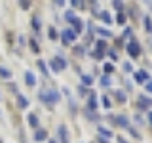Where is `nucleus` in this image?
<instances>
[{
	"mask_svg": "<svg viewBox=\"0 0 152 143\" xmlns=\"http://www.w3.org/2000/svg\"><path fill=\"white\" fill-rule=\"evenodd\" d=\"M112 71H114V67H112L110 63H108V65H104V73H112Z\"/></svg>",
	"mask_w": 152,
	"mask_h": 143,
	"instance_id": "obj_33",
	"label": "nucleus"
},
{
	"mask_svg": "<svg viewBox=\"0 0 152 143\" xmlns=\"http://www.w3.org/2000/svg\"><path fill=\"white\" fill-rule=\"evenodd\" d=\"M146 78H148V73H146V71H137V73H135V80H137V82H145Z\"/></svg>",
	"mask_w": 152,
	"mask_h": 143,
	"instance_id": "obj_6",
	"label": "nucleus"
},
{
	"mask_svg": "<svg viewBox=\"0 0 152 143\" xmlns=\"http://www.w3.org/2000/svg\"><path fill=\"white\" fill-rule=\"evenodd\" d=\"M65 17H66V19H69V21H74V19H76L72 12H66V15H65Z\"/></svg>",
	"mask_w": 152,
	"mask_h": 143,
	"instance_id": "obj_31",
	"label": "nucleus"
},
{
	"mask_svg": "<svg viewBox=\"0 0 152 143\" xmlns=\"http://www.w3.org/2000/svg\"><path fill=\"white\" fill-rule=\"evenodd\" d=\"M17 105L21 109H25V107H28V99L25 97V95H17Z\"/></svg>",
	"mask_w": 152,
	"mask_h": 143,
	"instance_id": "obj_10",
	"label": "nucleus"
},
{
	"mask_svg": "<svg viewBox=\"0 0 152 143\" xmlns=\"http://www.w3.org/2000/svg\"><path fill=\"white\" fill-rule=\"evenodd\" d=\"M38 67H40V71H42V73H44V74H50V73H48V67H46V63H44V61H38Z\"/></svg>",
	"mask_w": 152,
	"mask_h": 143,
	"instance_id": "obj_22",
	"label": "nucleus"
},
{
	"mask_svg": "<svg viewBox=\"0 0 152 143\" xmlns=\"http://www.w3.org/2000/svg\"><path fill=\"white\" fill-rule=\"evenodd\" d=\"M101 86L108 88V86H110V78H108V76H103V78H101Z\"/></svg>",
	"mask_w": 152,
	"mask_h": 143,
	"instance_id": "obj_25",
	"label": "nucleus"
},
{
	"mask_svg": "<svg viewBox=\"0 0 152 143\" xmlns=\"http://www.w3.org/2000/svg\"><path fill=\"white\" fill-rule=\"evenodd\" d=\"M110 105H112L110 99H108L107 95H103V107H104V109H110Z\"/></svg>",
	"mask_w": 152,
	"mask_h": 143,
	"instance_id": "obj_23",
	"label": "nucleus"
},
{
	"mask_svg": "<svg viewBox=\"0 0 152 143\" xmlns=\"http://www.w3.org/2000/svg\"><path fill=\"white\" fill-rule=\"evenodd\" d=\"M110 57H112V59H118V55H116V52H114V50H110Z\"/></svg>",
	"mask_w": 152,
	"mask_h": 143,
	"instance_id": "obj_37",
	"label": "nucleus"
},
{
	"mask_svg": "<svg viewBox=\"0 0 152 143\" xmlns=\"http://www.w3.org/2000/svg\"><path fill=\"white\" fill-rule=\"evenodd\" d=\"M97 15L101 17L104 23H112V17H110V13H108V12H101V13H97Z\"/></svg>",
	"mask_w": 152,
	"mask_h": 143,
	"instance_id": "obj_14",
	"label": "nucleus"
},
{
	"mask_svg": "<svg viewBox=\"0 0 152 143\" xmlns=\"http://www.w3.org/2000/svg\"><path fill=\"white\" fill-rule=\"evenodd\" d=\"M28 124H31L32 128H38V116L36 114H28Z\"/></svg>",
	"mask_w": 152,
	"mask_h": 143,
	"instance_id": "obj_16",
	"label": "nucleus"
},
{
	"mask_svg": "<svg viewBox=\"0 0 152 143\" xmlns=\"http://www.w3.org/2000/svg\"><path fill=\"white\" fill-rule=\"evenodd\" d=\"M70 2H72V6H80V4H82V0H70Z\"/></svg>",
	"mask_w": 152,
	"mask_h": 143,
	"instance_id": "obj_36",
	"label": "nucleus"
},
{
	"mask_svg": "<svg viewBox=\"0 0 152 143\" xmlns=\"http://www.w3.org/2000/svg\"><path fill=\"white\" fill-rule=\"evenodd\" d=\"M97 50L104 54V52H107V42H104V40H99V42H97Z\"/></svg>",
	"mask_w": 152,
	"mask_h": 143,
	"instance_id": "obj_21",
	"label": "nucleus"
},
{
	"mask_svg": "<svg viewBox=\"0 0 152 143\" xmlns=\"http://www.w3.org/2000/svg\"><path fill=\"white\" fill-rule=\"evenodd\" d=\"M72 25H74V35L82 32V25H84V23H82V19H78V17H76L74 21H72Z\"/></svg>",
	"mask_w": 152,
	"mask_h": 143,
	"instance_id": "obj_9",
	"label": "nucleus"
},
{
	"mask_svg": "<svg viewBox=\"0 0 152 143\" xmlns=\"http://www.w3.org/2000/svg\"><path fill=\"white\" fill-rule=\"evenodd\" d=\"M53 2L57 4V6H63V4H65V0H53Z\"/></svg>",
	"mask_w": 152,
	"mask_h": 143,
	"instance_id": "obj_38",
	"label": "nucleus"
},
{
	"mask_svg": "<svg viewBox=\"0 0 152 143\" xmlns=\"http://www.w3.org/2000/svg\"><path fill=\"white\" fill-rule=\"evenodd\" d=\"M88 107H89V109H95V107H97V97H95V94H93V92L89 94V99H88Z\"/></svg>",
	"mask_w": 152,
	"mask_h": 143,
	"instance_id": "obj_11",
	"label": "nucleus"
},
{
	"mask_svg": "<svg viewBox=\"0 0 152 143\" xmlns=\"http://www.w3.org/2000/svg\"><path fill=\"white\" fill-rule=\"evenodd\" d=\"M82 82H84L86 86H89V84L93 82V78H91V76H88V74H84V76H82Z\"/></svg>",
	"mask_w": 152,
	"mask_h": 143,
	"instance_id": "obj_24",
	"label": "nucleus"
},
{
	"mask_svg": "<svg viewBox=\"0 0 152 143\" xmlns=\"http://www.w3.org/2000/svg\"><path fill=\"white\" fill-rule=\"evenodd\" d=\"M148 122H150V124H152V113H150V114H148Z\"/></svg>",
	"mask_w": 152,
	"mask_h": 143,
	"instance_id": "obj_39",
	"label": "nucleus"
},
{
	"mask_svg": "<svg viewBox=\"0 0 152 143\" xmlns=\"http://www.w3.org/2000/svg\"><path fill=\"white\" fill-rule=\"evenodd\" d=\"M59 137L63 143H69V137H66V128L65 126H59Z\"/></svg>",
	"mask_w": 152,
	"mask_h": 143,
	"instance_id": "obj_13",
	"label": "nucleus"
},
{
	"mask_svg": "<svg viewBox=\"0 0 152 143\" xmlns=\"http://www.w3.org/2000/svg\"><path fill=\"white\" fill-rule=\"evenodd\" d=\"M91 55H93V59H103V55H104V54H103V52H99V50H95Z\"/></svg>",
	"mask_w": 152,
	"mask_h": 143,
	"instance_id": "obj_26",
	"label": "nucleus"
},
{
	"mask_svg": "<svg viewBox=\"0 0 152 143\" xmlns=\"http://www.w3.org/2000/svg\"><path fill=\"white\" fill-rule=\"evenodd\" d=\"M40 27H42V23H40V17H38V15H34V17H32V29H34V31H40Z\"/></svg>",
	"mask_w": 152,
	"mask_h": 143,
	"instance_id": "obj_15",
	"label": "nucleus"
},
{
	"mask_svg": "<svg viewBox=\"0 0 152 143\" xmlns=\"http://www.w3.org/2000/svg\"><path fill=\"white\" fill-rule=\"evenodd\" d=\"M50 143H57V141H55V139H51V141H50Z\"/></svg>",
	"mask_w": 152,
	"mask_h": 143,
	"instance_id": "obj_40",
	"label": "nucleus"
},
{
	"mask_svg": "<svg viewBox=\"0 0 152 143\" xmlns=\"http://www.w3.org/2000/svg\"><path fill=\"white\" fill-rule=\"evenodd\" d=\"M0 78H4V80H10V78H12L10 69H6V67H2V65H0Z\"/></svg>",
	"mask_w": 152,
	"mask_h": 143,
	"instance_id": "obj_8",
	"label": "nucleus"
},
{
	"mask_svg": "<svg viewBox=\"0 0 152 143\" xmlns=\"http://www.w3.org/2000/svg\"><path fill=\"white\" fill-rule=\"evenodd\" d=\"M50 38H51V40L57 38V31H55V29H50Z\"/></svg>",
	"mask_w": 152,
	"mask_h": 143,
	"instance_id": "obj_30",
	"label": "nucleus"
},
{
	"mask_svg": "<svg viewBox=\"0 0 152 143\" xmlns=\"http://www.w3.org/2000/svg\"><path fill=\"white\" fill-rule=\"evenodd\" d=\"M116 99H118V101H126V94H124V92H116Z\"/></svg>",
	"mask_w": 152,
	"mask_h": 143,
	"instance_id": "obj_27",
	"label": "nucleus"
},
{
	"mask_svg": "<svg viewBox=\"0 0 152 143\" xmlns=\"http://www.w3.org/2000/svg\"><path fill=\"white\" fill-rule=\"evenodd\" d=\"M61 38H63V44H70V42H74L76 35H74V31H70V29H65Z\"/></svg>",
	"mask_w": 152,
	"mask_h": 143,
	"instance_id": "obj_4",
	"label": "nucleus"
},
{
	"mask_svg": "<svg viewBox=\"0 0 152 143\" xmlns=\"http://www.w3.org/2000/svg\"><path fill=\"white\" fill-rule=\"evenodd\" d=\"M116 118H118L116 122L120 124L122 128H129V122H127V118H126V116H116Z\"/></svg>",
	"mask_w": 152,
	"mask_h": 143,
	"instance_id": "obj_17",
	"label": "nucleus"
},
{
	"mask_svg": "<svg viewBox=\"0 0 152 143\" xmlns=\"http://www.w3.org/2000/svg\"><path fill=\"white\" fill-rule=\"evenodd\" d=\"M50 65H51V69H53V73H59L61 69L66 67V61L63 59V57H53V59L50 61Z\"/></svg>",
	"mask_w": 152,
	"mask_h": 143,
	"instance_id": "obj_2",
	"label": "nucleus"
},
{
	"mask_svg": "<svg viewBox=\"0 0 152 143\" xmlns=\"http://www.w3.org/2000/svg\"><path fill=\"white\" fill-rule=\"evenodd\" d=\"M31 50L34 52V54H38V50H40V48H38V44H36V40H31Z\"/></svg>",
	"mask_w": 152,
	"mask_h": 143,
	"instance_id": "obj_28",
	"label": "nucleus"
},
{
	"mask_svg": "<svg viewBox=\"0 0 152 143\" xmlns=\"http://www.w3.org/2000/svg\"><path fill=\"white\" fill-rule=\"evenodd\" d=\"M46 137H48L46 130H36V133H34V139H36V141H44Z\"/></svg>",
	"mask_w": 152,
	"mask_h": 143,
	"instance_id": "obj_12",
	"label": "nucleus"
},
{
	"mask_svg": "<svg viewBox=\"0 0 152 143\" xmlns=\"http://www.w3.org/2000/svg\"><path fill=\"white\" fill-rule=\"evenodd\" d=\"M127 52H129V55L131 57H139V54H141V48H139V44H137V40H131L129 44H127Z\"/></svg>",
	"mask_w": 152,
	"mask_h": 143,
	"instance_id": "obj_3",
	"label": "nucleus"
},
{
	"mask_svg": "<svg viewBox=\"0 0 152 143\" xmlns=\"http://www.w3.org/2000/svg\"><path fill=\"white\" fill-rule=\"evenodd\" d=\"M19 6H21L23 10H27L28 6H31V4H28V0H19Z\"/></svg>",
	"mask_w": 152,
	"mask_h": 143,
	"instance_id": "obj_29",
	"label": "nucleus"
},
{
	"mask_svg": "<svg viewBox=\"0 0 152 143\" xmlns=\"http://www.w3.org/2000/svg\"><path fill=\"white\" fill-rule=\"evenodd\" d=\"M124 71H127V73H131V65H129V63H124Z\"/></svg>",
	"mask_w": 152,
	"mask_h": 143,
	"instance_id": "obj_34",
	"label": "nucleus"
},
{
	"mask_svg": "<svg viewBox=\"0 0 152 143\" xmlns=\"http://www.w3.org/2000/svg\"><path fill=\"white\" fill-rule=\"evenodd\" d=\"M99 133H101L103 137H107V139H108V137H112V132L107 130V128H99Z\"/></svg>",
	"mask_w": 152,
	"mask_h": 143,
	"instance_id": "obj_19",
	"label": "nucleus"
},
{
	"mask_svg": "<svg viewBox=\"0 0 152 143\" xmlns=\"http://www.w3.org/2000/svg\"><path fill=\"white\" fill-rule=\"evenodd\" d=\"M25 82H27L28 86H34V84H36V78H34V74H32L31 71H27V73H25Z\"/></svg>",
	"mask_w": 152,
	"mask_h": 143,
	"instance_id": "obj_7",
	"label": "nucleus"
},
{
	"mask_svg": "<svg viewBox=\"0 0 152 143\" xmlns=\"http://www.w3.org/2000/svg\"><path fill=\"white\" fill-rule=\"evenodd\" d=\"M116 21L120 23V25H124V23H126V13H124V10H120V12H118V17H116Z\"/></svg>",
	"mask_w": 152,
	"mask_h": 143,
	"instance_id": "obj_18",
	"label": "nucleus"
},
{
	"mask_svg": "<svg viewBox=\"0 0 152 143\" xmlns=\"http://www.w3.org/2000/svg\"><path fill=\"white\" fill-rule=\"evenodd\" d=\"M38 97H40L44 103H48V105H53V103H57L61 99V95H59L57 90H42V92L38 94Z\"/></svg>",
	"mask_w": 152,
	"mask_h": 143,
	"instance_id": "obj_1",
	"label": "nucleus"
},
{
	"mask_svg": "<svg viewBox=\"0 0 152 143\" xmlns=\"http://www.w3.org/2000/svg\"><path fill=\"white\" fill-rule=\"evenodd\" d=\"M150 105H152V99L145 97V95H141V97H139V107H141V109H148Z\"/></svg>",
	"mask_w": 152,
	"mask_h": 143,
	"instance_id": "obj_5",
	"label": "nucleus"
},
{
	"mask_svg": "<svg viewBox=\"0 0 152 143\" xmlns=\"http://www.w3.org/2000/svg\"><path fill=\"white\" fill-rule=\"evenodd\" d=\"M99 35H103V36H110V31H104V29H99Z\"/></svg>",
	"mask_w": 152,
	"mask_h": 143,
	"instance_id": "obj_32",
	"label": "nucleus"
},
{
	"mask_svg": "<svg viewBox=\"0 0 152 143\" xmlns=\"http://www.w3.org/2000/svg\"><path fill=\"white\" fill-rule=\"evenodd\" d=\"M145 29H146V32H152V19L150 17H145Z\"/></svg>",
	"mask_w": 152,
	"mask_h": 143,
	"instance_id": "obj_20",
	"label": "nucleus"
},
{
	"mask_svg": "<svg viewBox=\"0 0 152 143\" xmlns=\"http://www.w3.org/2000/svg\"><path fill=\"white\" fill-rule=\"evenodd\" d=\"M146 92H150V94H152V80H150L148 84H146Z\"/></svg>",
	"mask_w": 152,
	"mask_h": 143,
	"instance_id": "obj_35",
	"label": "nucleus"
}]
</instances>
